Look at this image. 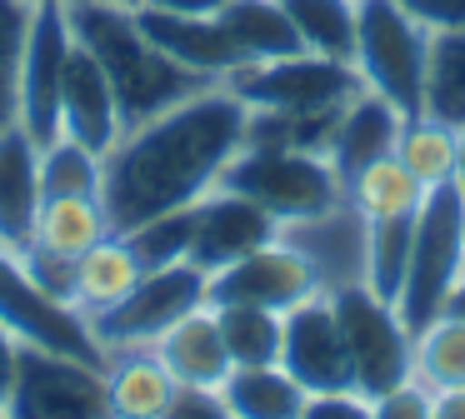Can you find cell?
<instances>
[{"label": "cell", "instance_id": "1", "mask_svg": "<svg viewBox=\"0 0 465 419\" xmlns=\"http://www.w3.org/2000/svg\"><path fill=\"white\" fill-rule=\"evenodd\" d=\"M245 125L251 105L225 80L131 125L101 155V205L111 215V229L125 235L155 215L205 200L245 145Z\"/></svg>", "mask_w": 465, "mask_h": 419}, {"label": "cell", "instance_id": "2", "mask_svg": "<svg viewBox=\"0 0 465 419\" xmlns=\"http://www.w3.org/2000/svg\"><path fill=\"white\" fill-rule=\"evenodd\" d=\"M65 15H71V35L81 40V45L105 65V75H111L125 130L151 120V115H161V110H171V105H181L195 90L221 85V80H201L195 70L175 65L161 45H151V35L135 25V10L105 5V0H65Z\"/></svg>", "mask_w": 465, "mask_h": 419}, {"label": "cell", "instance_id": "3", "mask_svg": "<svg viewBox=\"0 0 465 419\" xmlns=\"http://www.w3.org/2000/svg\"><path fill=\"white\" fill-rule=\"evenodd\" d=\"M225 190L255 200L275 225H321L341 210L345 185L325 150L245 140L221 175Z\"/></svg>", "mask_w": 465, "mask_h": 419}, {"label": "cell", "instance_id": "4", "mask_svg": "<svg viewBox=\"0 0 465 419\" xmlns=\"http://www.w3.org/2000/svg\"><path fill=\"white\" fill-rule=\"evenodd\" d=\"M460 279H465V200L455 185H435L425 190L420 210H415L411 265H405V285L395 295L405 329L420 335L425 325H435Z\"/></svg>", "mask_w": 465, "mask_h": 419}, {"label": "cell", "instance_id": "5", "mask_svg": "<svg viewBox=\"0 0 465 419\" xmlns=\"http://www.w3.org/2000/svg\"><path fill=\"white\" fill-rule=\"evenodd\" d=\"M425 60L430 30L405 15L395 0H361L355 5V75L365 90L385 95L401 115H425Z\"/></svg>", "mask_w": 465, "mask_h": 419}, {"label": "cell", "instance_id": "6", "mask_svg": "<svg viewBox=\"0 0 465 419\" xmlns=\"http://www.w3.org/2000/svg\"><path fill=\"white\" fill-rule=\"evenodd\" d=\"M335 325L345 339V359H351V385L365 399H381L385 389L405 385L415 375V335L405 329L401 309L381 299L371 285H345L331 295Z\"/></svg>", "mask_w": 465, "mask_h": 419}, {"label": "cell", "instance_id": "7", "mask_svg": "<svg viewBox=\"0 0 465 419\" xmlns=\"http://www.w3.org/2000/svg\"><path fill=\"white\" fill-rule=\"evenodd\" d=\"M201 305H211V275L191 259H175V265L141 269V279L115 305L91 315V329L105 345V355L111 349H135V345H155L175 319Z\"/></svg>", "mask_w": 465, "mask_h": 419}, {"label": "cell", "instance_id": "8", "mask_svg": "<svg viewBox=\"0 0 465 419\" xmlns=\"http://www.w3.org/2000/svg\"><path fill=\"white\" fill-rule=\"evenodd\" d=\"M225 85L251 110H271V115H331V110H341L351 95L365 90L351 60H331V55H315V50L241 65Z\"/></svg>", "mask_w": 465, "mask_h": 419}, {"label": "cell", "instance_id": "9", "mask_svg": "<svg viewBox=\"0 0 465 419\" xmlns=\"http://www.w3.org/2000/svg\"><path fill=\"white\" fill-rule=\"evenodd\" d=\"M0 325L11 329L15 345H35L51 355H71L85 365L105 369V345L95 339L91 319L75 305L55 299L41 279L25 269V259L15 249H0Z\"/></svg>", "mask_w": 465, "mask_h": 419}, {"label": "cell", "instance_id": "10", "mask_svg": "<svg viewBox=\"0 0 465 419\" xmlns=\"http://www.w3.org/2000/svg\"><path fill=\"white\" fill-rule=\"evenodd\" d=\"M5 414L15 419H85L105 414V369L71 355L21 345L15 349V379L5 395Z\"/></svg>", "mask_w": 465, "mask_h": 419}, {"label": "cell", "instance_id": "11", "mask_svg": "<svg viewBox=\"0 0 465 419\" xmlns=\"http://www.w3.org/2000/svg\"><path fill=\"white\" fill-rule=\"evenodd\" d=\"M71 45H75V35H71L65 0L35 5L31 35H25V55H21V90H15V125L35 145H51L61 135V80H65Z\"/></svg>", "mask_w": 465, "mask_h": 419}, {"label": "cell", "instance_id": "12", "mask_svg": "<svg viewBox=\"0 0 465 419\" xmlns=\"http://www.w3.org/2000/svg\"><path fill=\"white\" fill-rule=\"evenodd\" d=\"M315 289H321L315 259L275 235V239H265L261 249L231 259L225 269H215L211 275V305H265V309H281L285 315V309L301 305Z\"/></svg>", "mask_w": 465, "mask_h": 419}, {"label": "cell", "instance_id": "13", "mask_svg": "<svg viewBox=\"0 0 465 419\" xmlns=\"http://www.w3.org/2000/svg\"><path fill=\"white\" fill-rule=\"evenodd\" d=\"M281 325V365L305 395H325V389H355L351 385V359H345V339L335 325V305L325 289L305 295L301 305L285 309Z\"/></svg>", "mask_w": 465, "mask_h": 419}, {"label": "cell", "instance_id": "14", "mask_svg": "<svg viewBox=\"0 0 465 419\" xmlns=\"http://www.w3.org/2000/svg\"><path fill=\"white\" fill-rule=\"evenodd\" d=\"M275 235H281V225H275L255 200L215 185L205 200H195V239H191V255L185 259L201 265L205 275H215V269H225L231 259L261 249L265 239H275Z\"/></svg>", "mask_w": 465, "mask_h": 419}, {"label": "cell", "instance_id": "15", "mask_svg": "<svg viewBox=\"0 0 465 419\" xmlns=\"http://www.w3.org/2000/svg\"><path fill=\"white\" fill-rule=\"evenodd\" d=\"M61 135L81 140L95 155H105V150L125 135V115H121L111 75H105V65L81 45V40L71 45L65 80H61Z\"/></svg>", "mask_w": 465, "mask_h": 419}, {"label": "cell", "instance_id": "16", "mask_svg": "<svg viewBox=\"0 0 465 419\" xmlns=\"http://www.w3.org/2000/svg\"><path fill=\"white\" fill-rule=\"evenodd\" d=\"M135 25L151 35V45H161L175 65L195 70L201 80H231L245 65L215 15H175V10L141 5L135 10Z\"/></svg>", "mask_w": 465, "mask_h": 419}, {"label": "cell", "instance_id": "17", "mask_svg": "<svg viewBox=\"0 0 465 419\" xmlns=\"http://www.w3.org/2000/svg\"><path fill=\"white\" fill-rule=\"evenodd\" d=\"M401 125H405V115H401V110H395L385 95H375V90H361V95L345 100L341 120H335L331 140H325V155H331L341 185H351V180L361 175L365 165L395 155Z\"/></svg>", "mask_w": 465, "mask_h": 419}, {"label": "cell", "instance_id": "18", "mask_svg": "<svg viewBox=\"0 0 465 419\" xmlns=\"http://www.w3.org/2000/svg\"><path fill=\"white\" fill-rule=\"evenodd\" d=\"M41 210V145L21 125L0 130V249L21 255Z\"/></svg>", "mask_w": 465, "mask_h": 419}, {"label": "cell", "instance_id": "19", "mask_svg": "<svg viewBox=\"0 0 465 419\" xmlns=\"http://www.w3.org/2000/svg\"><path fill=\"white\" fill-rule=\"evenodd\" d=\"M151 349L165 359L175 385H191V389H221L225 375L235 369L231 349H225V335H221V319H215L211 305L181 315Z\"/></svg>", "mask_w": 465, "mask_h": 419}, {"label": "cell", "instance_id": "20", "mask_svg": "<svg viewBox=\"0 0 465 419\" xmlns=\"http://www.w3.org/2000/svg\"><path fill=\"white\" fill-rule=\"evenodd\" d=\"M175 375L151 345L111 349L105 359V414L121 419H165L175 404Z\"/></svg>", "mask_w": 465, "mask_h": 419}, {"label": "cell", "instance_id": "21", "mask_svg": "<svg viewBox=\"0 0 465 419\" xmlns=\"http://www.w3.org/2000/svg\"><path fill=\"white\" fill-rule=\"evenodd\" d=\"M105 235H115V229H111V215H105L101 195H51L35 210V229H31V245L25 249L81 259Z\"/></svg>", "mask_w": 465, "mask_h": 419}, {"label": "cell", "instance_id": "22", "mask_svg": "<svg viewBox=\"0 0 465 419\" xmlns=\"http://www.w3.org/2000/svg\"><path fill=\"white\" fill-rule=\"evenodd\" d=\"M221 409L231 419H305V389L285 365H235L221 385Z\"/></svg>", "mask_w": 465, "mask_h": 419}, {"label": "cell", "instance_id": "23", "mask_svg": "<svg viewBox=\"0 0 465 419\" xmlns=\"http://www.w3.org/2000/svg\"><path fill=\"white\" fill-rule=\"evenodd\" d=\"M215 20H221V30L231 35L235 55H241L245 65H261V60H281V55L305 50L281 0H231Z\"/></svg>", "mask_w": 465, "mask_h": 419}, {"label": "cell", "instance_id": "24", "mask_svg": "<svg viewBox=\"0 0 465 419\" xmlns=\"http://www.w3.org/2000/svg\"><path fill=\"white\" fill-rule=\"evenodd\" d=\"M135 279H141V259H135V249L125 245V235H105L75 259V295H71V305L91 319L95 309L115 305Z\"/></svg>", "mask_w": 465, "mask_h": 419}, {"label": "cell", "instance_id": "25", "mask_svg": "<svg viewBox=\"0 0 465 419\" xmlns=\"http://www.w3.org/2000/svg\"><path fill=\"white\" fill-rule=\"evenodd\" d=\"M455 145H460L455 125H445L435 115H405L401 140H395V160L425 190H435V185H450V175H455Z\"/></svg>", "mask_w": 465, "mask_h": 419}, {"label": "cell", "instance_id": "26", "mask_svg": "<svg viewBox=\"0 0 465 419\" xmlns=\"http://www.w3.org/2000/svg\"><path fill=\"white\" fill-rule=\"evenodd\" d=\"M425 115L465 125V25L430 30V60H425Z\"/></svg>", "mask_w": 465, "mask_h": 419}, {"label": "cell", "instance_id": "27", "mask_svg": "<svg viewBox=\"0 0 465 419\" xmlns=\"http://www.w3.org/2000/svg\"><path fill=\"white\" fill-rule=\"evenodd\" d=\"M345 195L355 200V210H361L365 219H385V215H415L420 200H425V185L395 155H385V160H375V165H365L361 175L345 185Z\"/></svg>", "mask_w": 465, "mask_h": 419}, {"label": "cell", "instance_id": "28", "mask_svg": "<svg viewBox=\"0 0 465 419\" xmlns=\"http://www.w3.org/2000/svg\"><path fill=\"white\" fill-rule=\"evenodd\" d=\"M305 50L331 60L355 55V5L361 0H281Z\"/></svg>", "mask_w": 465, "mask_h": 419}, {"label": "cell", "instance_id": "29", "mask_svg": "<svg viewBox=\"0 0 465 419\" xmlns=\"http://www.w3.org/2000/svg\"><path fill=\"white\" fill-rule=\"evenodd\" d=\"M411 239H415V215H385L365 219V285L381 299L401 295L405 265H411Z\"/></svg>", "mask_w": 465, "mask_h": 419}, {"label": "cell", "instance_id": "30", "mask_svg": "<svg viewBox=\"0 0 465 419\" xmlns=\"http://www.w3.org/2000/svg\"><path fill=\"white\" fill-rule=\"evenodd\" d=\"M221 319L231 365H281V309L265 305H211Z\"/></svg>", "mask_w": 465, "mask_h": 419}, {"label": "cell", "instance_id": "31", "mask_svg": "<svg viewBox=\"0 0 465 419\" xmlns=\"http://www.w3.org/2000/svg\"><path fill=\"white\" fill-rule=\"evenodd\" d=\"M415 375L430 389H455L465 385V319L440 315L415 335Z\"/></svg>", "mask_w": 465, "mask_h": 419}, {"label": "cell", "instance_id": "32", "mask_svg": "<svg viewBox=\"0 0 465 419\" xmlns=\"http://www.w3.org/2000/svg\"><path fill=\"white\" fill-rule=\"evenodd\" d=\"M51 195H101V155L71 135L41 145V200Z\"/></svg>", "mask_w": 465, "mask_h": 419}, {"label": "cell", "instance_id": "33", "mask_svg": "<svg viewBox=\"0 0 465 419\" xmlns=\"http://www.w3.org/2000/svg\"><path fill=\"white\" fill-rule=\"evenodd\" d=\"M191 239H195V205L191 210H171V215H155V219H145V225L125 229V245L135 249L141 269L185 259L191 255Z\"/></svg>", "mask_w": 465, "mask_h": 419}, {"label": "cell", "instance_id": "34", "mask_svg": "<svg viewBox=\"0 0 465 419\" xmlns=\"http://www.w3.org/2000/svg\"><path fill=\"white\" fill-rule=\"evenodd\" d=\"M35 5L25 0H0V130L15 125V90H21V55L31 35Z\"/></svg>", "mask_w": 465, "mask_h": 419}, {"label": "cell", "instance_id": "35", "mask_svg": "<svg viewBox=\"0 0 465 419\" xmlns=\"http://www.w3.org/2000/svg\"><path fill=\"white\" fill-rule=\"evenodd\" d=\"M430 399H435V389L425 385L420 375H411L405 385L385 389V395L375 399V414L381 419H425L430 414Z\"/></svg>", "mask_w": 465, "mask_h": 419}, {"label": "cell", "instance_id": "36", "mask_svg": "<svg viewBox=\"0 0 465 419\" xmlns=\"http://www.w3.org/2000/svg\"><path fill=\"white\" fill-rule=\"evenodd\" d=\"M325 414H335V419H371L375 414V404L361 395V389H325V395H305V419H325Z\"/></svg>", "mask_w": 465, "mask_h": 419}, {"label": "cell", "instance_id": "37", "mask_svg": "<svg viewBox=\"0 0 465 419\" xmlns=\"http://www.w3.org/2000/svg\"><path fill=\"white\" fill-rule=\"evenodd\" d=\"M405 15H415L425 30H460L465 25V0H395Z\"/></svg>", "mask_w": 465, "mask_h": 419}, {"label": "cell", "instance_id": "38", "mask_svg": "<svg viewBox=\"0 0 465 419\" xmlns=\"http://www.w3.org/2000/svg\"><path fill=\"white\" fill-rule=\"evenodd\" d=\"M15 339H11V329L0 325V414H5V395H11V379H15Z\"/></svg>", "mask_w": 465, "mask_h": 419}, {"label": "cell", "instance_id": "39", "mask_svg": "<svg viewBox=\"0 0 465 419\" xmlns=\"http://www.w3.org/2000/svg\"><path fill=\"white\" fill-rule=\"evenodd\" d=\"M155 10H175V15H221L231 0H145Z\"/></svg>", "mask_w": 465, "mask_h": 419}, {"label": "cell", "instance_id": "40", "mask_svg": "<svg viewBox=\"0 0 465 419\" xmlns=\"http://www.w3.org/2000/svg\"><path fill=\"white\" fill-rule=\"evenodd\" d=\"M430 414H440V419H465V385H455V389H435Z\"/></svg>", "mask_w": 465, "mask_h": 419}, {"label": "cell", "instance_id": "41", "mask_svg": "<svg viewBox=\"0 0 465 419\" xmlns=\"http://www.w3.org/2000/svg\"><path fill=\"white\" fill-rule=\"evenodd\" d=\"M450 185L460 190V200H465V125H460V145H455V175H450Z\"/></svg>", "mask_w": 465, "mask_h": 419}, {"label": "cell", "instance_id": "42", "mask_svg": "<svg viewBox=\"0 0 465 419\" xmlns=\"http://www.w3.org/2000/svg\"><path fill=\"white\" fill-rule=\"evenodd\" d=\"M445 315H460V319H465V279L455 285V295H450V305H445Z\"/></svg>", "mask_w": 465, "mask_h": 419}, {"label": "cell", "instance_id": "43", "mask_svg": "<svg viewBox=\"0 0 465 419\" xmlns=\"http://www.w3.org/2000/svg\"><path fill=\"white\" fill-rule=\"evenodd\" d=\"M105 5H121V10H141L145 0H105Z\"/></svg>", "mask_w": 465, "mask_h": 419}, {"label": "cell", "instance_id": "44", "mask_svg": "<svg viewBox=\"0 0 465 419\" xmlns=\"http://www.w3.org/2000/svg\"><path fill=\"white\" fill-rule=\"evenodd\" d=\"M25 5H45V0H25Z\"/></svg>", "mask_w": 465, "mask_h": 419}]
</instances>
